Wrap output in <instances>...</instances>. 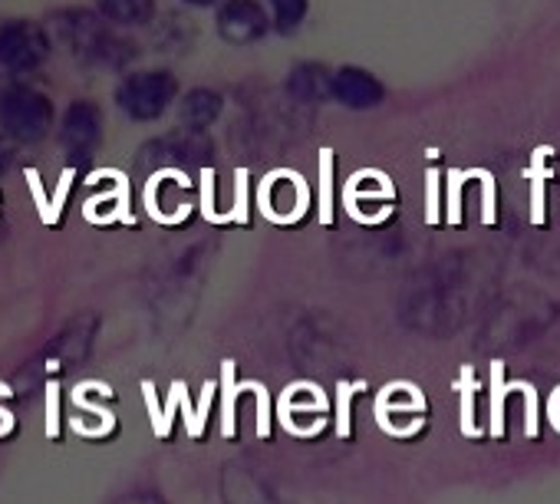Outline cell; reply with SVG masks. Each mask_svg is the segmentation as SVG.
<instances>
[{"label": "cell", "instance_id": "277c9868", "mask_svg": "<svg viewBox=\"0 0 560 504\" xmlns=\"http://www.w3.org/2000/svg\"><path fill=\"white\" fill-rule=\"evenodd\" d=\"M175 77L165 70H149V73H132L122 86H119V106L132 116V119H155L159 113L168 109V103L175 99Z\"/></svg>", "mask_w": 560, "mask_h": 504}, {"label": "cell", "instance_id": "5b68a950", "mask_svg": "<svg viewBox=\"0 0 560 504\" xmlns=\"http://www.w3.org/2000/svg\"><path fill=\"white\" fill-rule=\"evenodd\" d=\"M270 27L273 24L257 0H228L218 11V34L234 47L257 44L260 37H267Z\"/></svg>", "mask_w": 560, "mask_h": 504}, {"label": "cell", "instance_id": "7c38bea8", "mask_svg": "<svg viewBox=\"0 0 560 504\" xmlns=\"http://www.w3.org/2000/svg\"><path fill=\"white\" fill-rule=\"evenodd\" d=\"M221 379H224V402H221V435L231 438L234 435V399L237 392H244V383H234V363L224 360L221 366Z\"/></svg>", "mask_w": 560, "mask_h": 504}, {"label": "cell", "instance_id": "7a4b0ae2", "mask_svg": "<svg viewBox=\"0 0 560 504\" xmlns=\"http://www.w3.org/2000/svg\"><path fill=\"white\" fill-rule=\"evenodd\" d=\"M60 31L67 37V44L73 47V54L80 60H86V63H109V67H116V63H122L129 57V50H126L129 44L119 40L106 27V21L96 17V14H90V11H70V14H63Z\"/></svg>", "mask_w": 560, "mask_h": 504}, {"label": "cell", "instance_id": "5bb4252c", "mask_svg": "<svg viewBox=\"0 0 560 504\" xmlns=\"http://www.w3.org/2000/svg\"><path fill=\"white\" fill-rule=\"evenodd\" d=\"M250 392L257 396V435L267 438L270 435V396L257 379H250Z\"/></svg>", "mask_w": 560, "mask_h": 504}, {"label": "cell", "instance_id": "3957f363", "mask_svg": "<svg viewBox=\"0 0 560 504\" xmlns=\"http://www.w3.org/2000/svg\"><path fill=\"white\" fill-rule=\"evenodd\" d=\"M50 57V37L40 24L11 21L0 27V67L11 73H34Z\"/></svg>", "mask_w": 560, "mask_h": 504}, {"label": "cell", "instance_id": "6da1fadb", "mask_svg": "<svg viewBox=\"0 0 560 504\" xmlns=\"http://www.w3.org/2000/svg\"><path fill=\"white\" fill-rule=\"evenodd\" d=\"M54 126V103L31 90V86H11L0 96V129L11 142H40Z\"/></svg>", "mask_w": 560, "mask_h": 504}, {"label": "cell", "instance_id": "ba28073f", "mask_svg": "<svg viewBox=\"0 0 560 504\" xmlns=\"http://www.w3.org/2000/svg\"><path fill=\"white\" fill-rule=\"evenodd\" d=\"M100 11L109 24L119 27H139L149 24L155 14V0H100Z\"/></svg>", "mask_w": 560, "mask_h": 504}, {"label": "cell", "instance_id": "8fae6325", "mask_svg": "<svg viewBox=\"0 0 560 504\" xmlns=\"http://www.w3.org/2000/svg\"><path fill=\"white\" fill-rule=\"evenodd\" d=\"M511 386L504 383V363H491V438H504V399Z\"/></svg>", "mask_w": 560, "mask_h": 504}, {"label": "cell", "instance_id": "30bf717a", "mask_svg": "<svg viewBox=\"0 0 560 504\" xmlns=\"http://www.w3.org/2000/svg\"><path fill=\"white\" fill-rule=\"evenodd\" d=\"M267 4H270L273 31L280 34H294L307 17V0H267Z\"/></svg>", "mask_w": 560, "mask_h": 504}, {"label": "cell", "instance_id": "9a60e30c", "mask_svg": "<svg viewBox=\"0 0 560 504\" xmlns=\"http://www.w3.org/2000/svg\"><path fill=\"white\" fill-rule=\"evenodd\" d=\"M514 389L524 392V409H527L524 435H527V438H537V389H534L530 383H514Z\"/></svg>", "mask_w": 560, "mask_h": 504}, {"label": "cell", "instance_id": "4fadbf2b", "mask_svg": "<svg viewBox=\"0 0 560 504\" xmlns=\"http://www.w3.org/2000/svg\"><path fill=\"white\" fill-rule=\"evenodd\" d=\"M363 383H340L337 386V435L340 438H350V432H353V425H350V399H353V392L360 389Z\"/></svg>", "mask_w": 560, "mask_h": 504}, {"label": "cell", "instance_id": "8992f818", "mask_svg": "<svg viewBox=\"0 0 560 504\" xmlns=\"http://www.w3.org/2000/svg\"><path fill=\"white\" fill-rule=\"evenodd\" d=\"M100 132H103V116L93 103L80 99L67 109L63 116V129H60V139L67 145V152L73 155H86L93 152V145L100 142Z\"/></svg>", "mask_w": 560, "mask_h": 504}, {"label": "cell", "instance_id": "2e32d148", "mask_svg": "<svg viewBox=\"0 0 560 504\" xmlns=\"http://www.w3.org/2000/svg\"><path fill=\"white\" fill-rule=\"evenodd\" d=\"M11 159H14V155H11V142H8V139H0V172H4V168L11 165Z\"/></svg>", "mask_w": 560, "mask_h": 504}, {"label": "cell", "instance_id": "52a82bcc", "mask_svg": "<svg viewBox=\"0 0 560 504\" xmlns=\"http://www.w3.org/2000/svg\"><path fill=\"white\" fill-rule=\"evenodd\" d=\"M334 90H337V96L343 103H376L380 99V83L370 73L357 70V67L340 70L337 80H334Z\"/></svg>", "mask_w": 560, "mask_h": 504}, {"label": "cell", "instance_id": "e0dca14e", "mask_svg": "<svg viewBox=\"0 0 560 504\" xmlns=\"http://www.w3.org/2000/svg\"><path fill=\"white\" fill-rule=\"evenodd\" d=\"M185 4H191V8H211V4H218V0H185Z\"/></svg>", "mask_w": 560, "mask_h": 504}, {"label": "cell", "instance_id": "9c48e42d", "mask_svg": "<svg viewBox=\"0 0 560 504\" xmlns=\"http://www.w3.org/2000/svg\"><path fill=\"white\" fill-rule=\"evenodd\" d=\"M458 392H462V435L465 438H481V425L475 422V392H478V379L475 370L465 366L458 376Z\"/></svg>", "mask_w": 560, "mask_h": 504}]
</instances>
